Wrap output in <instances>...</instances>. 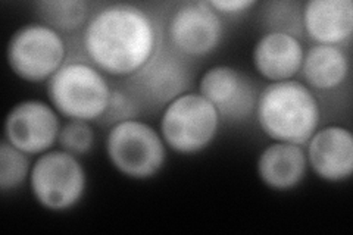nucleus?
<instances>
[{
	"instance_id": "nucleus-4",
	"label": "nucleus",
	"mask_w": 353,
	"mask_h": 235,
	"mask_svg": "<svg viewBox=\"0 0 353 235\" xmlns=\"http://www.w3.org/2000/svg\"><path fill=\"white\" fill-rule=\"evenodd\" d=\"M105 150L110 165L121 175L136 181L157 176L168 156L159 130L139 118L109 127Z\"/></svg>"
},
{
	"instance_id": "nucleus-7",
	"label": "nucleus",
	"mask_w": 353,
	"mask_h": 235,
	"mask_svg": "<svg viewBox=\"0 0 353 235\" xmlns=\"http://www.w3.org/2000/svg\"><path fill=\"white\" fill-rule=\"evenodd\" d=\"M32 198L49 212L74 209L84 198L87 172L80 158L61 149L49 150L32 162L28 178Z\"/></svg>"
},
{
	"instance_id": "nucleus-6",
	"label": "nucleus",
	"mask_w": 353,
	"mask_h": 235,
	"mask_svg": "<svg viewBox=\"0 0 353 235\" xmlns=\"http://www.w3.org/2000/svg\"><path fill=\"white\" fill-rule=\"evenodd\" d=\"M68 48L62 32L44 22H30L10 36L6 46L9 70L19 80L48 83L66 63Z\"/></svg>"
},
{
	"instance_id": "nucleus-19",
	"label": "nucleus",
	"mask_w": 353,
	"mask_h": 235,
	"mask_svg": "<svg viewBox=\"0 0 353 235\" xmlns=\"http://www.w3.org/2000/svg\"><path fill=\"white\" fill-rule=\"evenodd\" d=\"M262 21L267 31H280L299 37L303 32L302 6L293 2H271L262 10Z\"/></svg>"
},
{
	"instance_id": "nucleus-9",
	"label": "nucleus",
	"mask_w": 353,
	"mask_h": 235,
	"mask_svg": "<svg viewBox=\"0 0 353 235\" xmlns=\"http://www.w3.org/2000/svg\"><path fill=\"white\" fill-rule=\"evenodd\" d=\"M61 115L50 102L27 99L14 105L3 124V140L28 156H40L58 144Z\"/></svg>"
},
{
	"instance_id": "nucleus-1",
	"label": "nucleus",
	"mask_w": 353,
	"mask_h": 235,
	"mask_svg": "<svg viewBox=\"0 0 353 235\" xmlns=\"http://www.w3.org/2000/svg\"><path fill=\"white\" fill-rule=\"evenodd\" d=\"M87 61L106 76L130 78L159 50L158 24L143 8L109 3L97 9L83 28Z\"/></svg>"
},
{
	"instance_id": "nucleus-3",
	"label": "nucleus",
	"mask_w": 353,
	"mask_h": 235,
	"mask_svg": "<svg viewBox=\"0 0 353 235\" xmlns=\"http://www.w3.org/2000/svg\"><path fill=\"white\" fill-rule=\"evenodd\" d=\"M110 94L108 76L88 61H66L48 81L49 102L65 119L99 122Z\"/></svg>"
},
{
	"instance_id": "nucleus-21",
	"label": "nucleus",
	"mask_w": 353,
	"mask_h": 235,
	"mask_svg": "<svg viewBox=\"0 0 353 235\" xmlns=\"http://www.w3.org/2000/svg\"><path fill=\"white\" fill-rule=\"evenodd\" d=\"M140 109V100L130 88H112L108 109L99 124L112 127L118 122L134 119L139 116Z\"/></svg>"
},
{
	"instance_id": "nucleus-2",
	"label": "nucleus",
	"mask_w": 353,
	"mask_h": 235,
	"mask_svg": "<svg viewBox=\"0 0 353 235\" xmlns=\"http://www.w3.org/2000/svg\"><path fill=\"white\" fill-rule=\"evenodd\" d=\"M255 118L272 141L305 145L321 122V106L305 83H270L258 96Z\"/></svg>"
},
{
	"instance_id": "nucleus-5",
	"label": "nucleus",
	"mask_w": 353,
	"mask_h": 235,
	"mask_svg": "<svg viewBox=\"0 0 353 235\" xmlns=\"http://www.w3.org/2000/svg\"><path fill=\"white\" fill-rule=\"evenodd\" d=\"M221 121L216 109L201 93L185 92L163 108L159 132L174 153L193 156L215 141Z\"/></svg>"
},
{
	"instance_id": "nucleus-18",
	"label": "nucleus",
	"mask_w": 353,
	"mask_h": 235,
	"mask_svg": "<svg viewBox=\"0 0 353 235\" xmlns=\"http://www.w3.org/2000/svg\"><path fill=\"white\" fill-rule=\"evenodd\" d=\"M31 156L15 149L8 141L0 143V192L14 193L28 183L31 172Z\"/></svg>"
},
{
	"instance_id": "nucleus-16",
	"label": "nucleus",
	"mask_w": 353,
	"mask_h": 235,
	"mask_svg": "<svg viewBox=\"0 0 353 235\" xmlns=\"http://www.w3.org/2000/svg\"><path fill=\"white\" fill-rule=\"evenodd\" d=\"M350 72V59L343 48L314 44L305 50L301 74L312 92H333L343 85Z\"/></svg>"
},
{
	"instance_id": "nucleus-14",
	"label": "nucleus",
	"mask_w": 353,
	"mask_h": 235,
	"mask_svg": "<svg viewBox=\"0 0 353 235\" xmlns=\"http://www.w3.org/2000/svg\"><path fill=\"white\" fill-rule=\"evenodd\" d=\"M302 27L315 44L341 48L353 34L352 0H309L302 5Z\"/></svg>"
},
{
	"instance_id": "nucleus-17",
	"label": "nucleus",
	"mask_w": 353,
	"mask_h": 235,
	"mask_svg": "<svg viewBox=\"0 0 353 235\" xmlns=\"http://www.w3.org/2000/svg\"><path fill=\"white\" fill-rule=\"evenodd\" d=\"M41 22L59 32H70L84 28L92 17L87 2L81 0H52L39 2L37 5Z\"/></svg>"
},
{
	"instance_id": "nucleus-22",
	"label": "nucleus",
	"mask_w": 353,
	"mask_h": 235,
	"mask_svg": "<svg viewBox=\"0 0 353 235\" xmlns=\"http://www.w3.org/2000/svg\"><path fill=\"white\" fill-rule=\"evenodd\" d=\"M209 3L221 17L243 15L258 5L255 0H211Z\"/></svg>"
},
{
	"instance_id": "nucleus-13",
	"label": "nucleus",
	"mask_w": 353,
	"mask_h": 235,
	"mask_svg": "<svg viewBox=\"0 0 353 235\" xmlns=\"http://www.w3.org/2000/svg\"><path fill=\"white\" fill-rule=\"evenodd\" d=\"M305 48L299 37L280 31H267L255 43L252 63L255 71L270 83L294 80L301 74Z\"/></svg>"
},
{
	"instance_id": "nucleus-20",
	"label": "nucleus",
	"mask_w": 353,
	"mask_h": 235,
	"mask_svg": "<svg viewBox=\"0 0 353 235\" xmlns=\"http://www.w3.org/2000/svg\"><path fill=\"white\" fill-rule=\"evenodd\" d=\"M94 141L96 132L92 127V122L79 119H66L61 127L58 137L59 149L77 156V158L90 153L94 147Z\"/></svg>"
},
{
	"instance_id": "nucleus-12",
	"label": "nucleus",
	"mask_w": 353,
	"mask_h": 235,
	"mask_svg": "<svg viewBox=\"0 0 353 235\" xmlns=\"http://www.w3.org/2000/svg\"><path fill=\"white\" fill-rule=\"evenodd\" d=\"M130 90L141 102L165 108L171 100L187 92V71L179 58L159 49L153 59L130 78Z\"/></svg>"
},
{
	"instance_id": "nucleus-11",
	"label": "nucleus",
	"mask_w": 353,
	"mask_h": 235,
	"mask_svg": "<svg viewBox=\"0 0 353 235\" xmlns=\"http://www.w3.org/2000/svg\"><path fill=\"white\" fill-rule=\"evenodd\" d=\"M307 166L319 180L343 183L353 174V136L343 125L318 128L307 140Z\"/></svg>"
},
{
	"instance_id": "nucleus-8",
	"label": "nucleus",
	"mask_w": 353,
	"mask_h": 235,
	"mask_svg": "<svg viewBox=\"0 0 353 235\" xmlns=\"http://www.w3.org/2000/svg\"><path fill=\"white\" fill-rule=\"evenodd\" d=\"M167 34L180 56L205 58L223 41L224 21L209 2H185L172 10Z\"/></svg>"
},
{
	"instance_id": "nucleus-10",
	"label": "nucleus",
	"mask_w": 353,
	"mask_h": 235,
	"mask_svg": "<svg viewBox=\"0 0 353 235\" xmlns=\"http://www.w3.org/2000/svg\"><path fill=\"white\" fill-rule=\"evenodd\" d=\"M199 93L227 122H243L255 115L258 90L249 76L230 65H215L199 81Z\"/></svg>"
},
{
	"instance_id": "nucleus-15",
	"label": "nucleus",
	"mask_w": 353,
	"mask_h": 235,
	"mask_svg": "<svg viewBox=\"0 0 353 235\" xmlns=\"http://www.w3.org/2000/svg\"><path fill=\"white\" fill-rule=\"evenodd\" d=\"M307 159L303 145L272 141L261 153L256 172L265 187L272 192H290L307 174Z\"/></svg>"
}]
</instances>
